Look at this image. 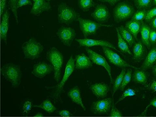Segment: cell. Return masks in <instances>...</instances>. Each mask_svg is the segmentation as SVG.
<instances>
[{"label":"cell","instance_id":"cell-9","mask_svg":"<svg viewBox=\"0 0 156 117\" xmlns=\"http://www.w3.org/2000/svg\"><path fill=\"white\" fill-rule=\"evenodd\" d=\"M86 51L88 54V57H90V59L92 60V62L95 64L100 65V66L104 67L105 70L107 71L109 77L111 79V82L113 83V80H112V68H111V65L108 64V62L106 61V59L103 56L99 55L98 53H96V52H95L94 50H92L90 48H86Z\"/></svg>","mask_w":156,"mask_h":117},{"label":"cell","instance_id":"cell-12","mask_svg":"<svg viewBox=\"0 0 156 117\" xmlns=\"http://www.w3.org/2000/svg\"><path fill=\"white\" fill-rule=\"evenodd\" d=\"M55 71L54 66L46 62H40L34 65L32 70V76L37 78H44L47 75Z\"/></svg>","mask_w":156,"mask_h":117},{"label":"cell","instance_id":"cell-35","mask_svg":"<svg viewBox=\"0 0 156 117\" xmlns=\"http://www.w3.org/2000/svg\"><path fill=\"white\" fill-rule=\"evenodd\" d=\"M156 17V6L154 7H151L150 9L147 10L146 12V15H145V18H144V21L145 23H150L154 18Z\"/></svg>","mask_w":156,"mask_h":117},{"label":"cell","instance_id":"cell-5","mask_svg":"<svg viewBox=\"0 0 156 117\" xmlns=\"http://www.w3.org/2000/svg\"><path fill=\"white\" fill-rule=\"evenodd\" d=\"M75 69V59L73 58L72 57H71V58L69 59V61L67 62V64L65 65V69H64V73H63V77L59 83L55 86V90L54 91L53 94V97L55 99H58L60 97V95L63 90L64 84L66 83V82L68 81V79L71 77L73 71Z\"/></svg>","mask_w":156,"mask_h":117},{"label":"cell","instance_id":"cell-27","mask_svg":"<svg viewBox=\"0 0 156 117\" xmlns=\"http://www.w3.org/2000/svg\"><path fill=\"white\" fill-rule=\"evenodd\" d=\"M35 107H37V108H41L43 110H45L46 112H48V114H53L54 112L56 111V107L55 105L52 104V102L48 99V98H46L44 99L40 105H35Z\"/></svg>","mask_w":156,"mask_h":117},{"label":"cell","instance_id":"cell-41","mask_svg":"<svg viewBox=\"0 0 156 117\" xmlns=\"http://www.w3.org/2000/svg\"><path fill=\"white\" fill-rule=\"evenodd\" d=\"M147 90H150L151 92H153V93H156V80L154 81H153L152 83H151V85L149 86V87H147V88H145Z\"/></svg>","mask_w":156,"mask_h":117},{"label":"cell","instance_id":"cell-19","mask_svg":"<svg viewBox=\"0 0 156 117\" xmlns=\"http://www.w3.org/2000/svg\"><path fill=\"white\" fill-rule=\"evenodd\" d=\"M9 18L10 13L9 11L6 10L5 13L2 15V21L0 24V33H1V39L5 41V44H7V35H8V30H9Z\"/></svg>","mask_w":156,"mask_h":117},{"label":"cell","instance_id":"cell-45","mask_svg":"<svg viewBox=\"0 0 156 117\" xmlns=\"http://www.w3.org/2000/svg\"><path fill=\"white\" fill-rule=\"evenodd\" d=\"M150 24H151V28H152V29L156 30V17L155 18H154V19L150 22Z\"/></svg>","mask_w":156,"mask_h":117},{"label":"cell","instance_id":"cell-32","mask_svg":"<svg viewBox=\"0 0 156 117\" xmlns=\"http://www.w3.org/2000/svg\"><path fill=\"white\" fill-rule=\"evenodd\" d=\"M146 12H147L146 9H138L137 11L134 13L131 19L134 20V21H136V22H142L145 18Z\"/></svg>","mask_w":156,"mask_h":117},{"label":"cell","instance_id":"cell-47","mask_svg":"<svg viewBox=\"0 0 156 117\" xmlns=\"http://www.w3.org/2000/svg\"><path fill=\"white\" fill-rule=\"evenodd\" d=\"M35 116H36V117H41V116H44V115H43L42 113H37V114Z\"/></svg>","mask_w":156,"mask_h":117},{"label":"cell","instance_id":"cell-29","mask_svg":"<svg viewBox=\"0 0 156 117\" xmlns=\"http://www.w3.org/2000/svg\"><path fill=\"white\" fill-rule=\"evenodd\" d=\"M126 68H122V71H121V72H120V74L118 75V77L116 78V80H115V82L113 83V89H112V95H114L115 92L118 90H120V85H121V83H122V81H123V78H124V75H125V73H126Z\"/></svg>","mask_w":156,"mask_h":117},{"label":"cell","instance_id":"cell-11","mask_svg":"<svg viewBox=\"0 0 156 117\" xmlns=\"http://www.w3.org/2000/svg\"><path fill=\"white\" fill-rule=\"evenodd\" d=\"M57 36L64 46L71 47L76 37V31L71 27H62L57 31Z\"/></svg>","mask_w":156,"mask_h":117},{"label":"cell","instance_id":"cell-44","mask_svg":"<svg viewBox=\"0 0 156 117\" xmlns=\"http://www.w3.org/2000/svg\"><path fill=\"white\" fill-rule=\"evenodd\" d=\"M100 1H102V2H105V3H108V4H110V5H115L117 2H119L120 0H100Z\"/></svg>","mask_w":156,"mask_h":117},{"label":"cell","instance_id":"cell-50","mask_svg":"<svg viewBox=\"0 0 156 117\" xmlns=\"http://www.w3.org/2000/svg\"><path fill=\"white\" fill-rule=\"evenodd\" d=\"M33 1H35V0H33Z\"/></svg>","mask_w":156,"mask_h":117},{"label":"cell","instance_id":"cell-30","mask_svg":"<svg viewBox=\"0 0 156 117\" xmlns=\"http://www.w3.org/2000/svg\"><path fill=\"white\" fill-rule=\"evenodd\" d=\"M79 6L83 12H87L95 5L94 0H79Z\"/></svg>","mask_w":156,"mask_h":117},{"label":"cell","instance_id":"cell-42","mask_svg":"<svg viewBox=\"0 0 156 117\" xmlns=\"http://www.w3.org/2000/svg\"><path fill=\"white\" fill-rule=\"evenodd\" d=\"M31 5V1L30 0H19L18 2V8H21L24 5Z\"/></svg>","mask_w":156,"mask_h":117},{"label":"cell","instance_id":"cell-21","mask_svg":"<svg viewBox=\"0 0 156 117\" xmlns=\"http://www.w3.org/2000/svg\"><path fill=\"white\" fill-rule=\"evenodd\" d=\"M156 63V45L151 47L149 53L146 55L145 58L144 59V63L141 66V69L146 71L149 68H152L154 64Z\"/></svg>","mask_w":156,"mask_h":117},{"label":"cell","instance_id":"cell-6","mask_svg":"<svg viewBox=\"0 0 156 117\" xmlns=\"http://www.w3.org/2000/svg\"><path fill=\"white\" fill-rule=\"evenodd\" d=\"M80 16L74 9L68 6L65 3H62L58 6V20L61 24H71Z\"/></svg>","mask_w":156,"mask_h":117},{"label":"cell","instance_id":"cell-14","mask_svg":"<svg viewBox=\"0 0 156 117\" xmlns=\"http://www.w3.org/2000/svg\"><path fill=\"white\" fill-rule=\"evenodd\" d=\"M92 17L97 23H105L110 19V12L106 5L103 4H98L96 5L95 11L92 13Z\"/></svg>","mask_w":156,"mask_h":117},{"label":"cell","instance_id":"cell-26","mask_svg":"<svg viewBox=\"0 0 156 117\" xmlns=\"http://www.w3.org/2000/svg\"><path fill=\"white\" fill-rule=\"evenodd\" d=\"M116 31H117V38H118V47H119V49L122 53L131 55V52L129 50V46H128L127 41L122 38V36L120 35V31L118 30V28L116 29Z\"/></svg>","mask_w":156,"mask_h":117},{"label":"cell","instance_id":"cell-20","mask_svg":"<svg viewBox=\"0 0 156 117\" xmlns=\"http://www.w3.org/2000/svg\"><path fill=\"white\" fill-rule=\"evenodd\" d=\"M149 79V74L146 72V71L143 69H135L132 73V79L131 82L135 84H141L146 85Z\"/></svg>","mask_w":156,"mask_h":117},{"label":"cell","instance_id":"cell-39","mask_svg":"<svg viewBox=\"0 0 156 117\" xmlns=\"http://www.w3.org/2000/svg\"><path fill=\"white\" fill-rule=\"evenodd\" d=\"M150 106H154V107H155L156 108V97H153L152 99H151V101H150V103L147 105V106L145 107V109H144V113H142V116H144V115H145V113L147 112V110H148V108L150 107Z\"/></svg>","mask_w":156,"mask_h":117},{"label":"cell","instance_id":"cell-23","mask_svg":"<svg viewBox=\"0 0 156 117\" xmlns=\"http://www.w3.org/2000/svg\"><path fill=\"white\" fill-rule=\"evenodd\" d=\"M150 31H151V26H149L146 23H143L141 24V30H140V34H141V41L144 43V45L147 48H151L152 45L150 43Z\"/></svg>","mask_w":156,"mask_h":117},{"label":"cell","instance_id":"cell-43","mask_svg":"<svg viewBox=\"0 0 156 117\" xmlns=\"http://www.w3.org/2000/svg\"><path fill=\"white\" fill-rule=\"evenodd\" d=\"M58 114H59V115L62 117H70L72 115V113H70V112L67 111V110H62V111H59Z\"/></svg>","mask_w":156,"mask_h":117},{"label":"cell","instance_id":"cell-25","mask_svg":"<svg viewBox=\"0 0 156 117\" xmlns=\"http://www.w3.org/2000/svg\"><path fill=\"white\" fill-rule=\"evenodd\" d=\"M118 30L120 31V35L122 36V38L127 41V43L129 44V47H133L135 44V37L130 33V31L125 27V26H120L118 27Z\"/></svg>","mask_w":156,"mask_h":117},{"label":"cell","instance_id":"cell-31","mask_svg":"<svg viewBox=\"0 0 156 117\" xmlns=\"http://www.w3.org/2000/svg\"><path fill=\"white\" fill-rule=\"evenodd\" d=\"M132 73H133L132 69H129V70H127L126 73H125V75H124V78H123L122 83H121V85H120V90H121V91H123V90H125V88L128 86V84L131 82V79H132Z\"/></svg>","mask_w":156,"mask_h":117},{"label":"cell","instance_id":"cell-13","mask_svg":"<svg viewBox=\"0 0 156 117\" xmlns=\"http://www.w3.org/2000/svg\"><path fill=\"white\" fill-rule=\"evenodd\" d=\"M77 42L80 44V46L85 47H107L112 48L115 51H118V49L114 47L111 42L106 41V40H99V39H91V38H77Z\"/></svg>","mask_w":156,"mask_h":117},{"label":"cell","instance_id":"cell-16","mask_svg":"<svg viewBox=\"0 0 156 117\" xmlns=\"http://www.w3.org/2000/svg\"><path fill=\"white\" fill-rule=\"evenodd\" d=\"M75 69L84 70L88 69L93 66V62L89 57H87L85 54H79L75 57Z\"/></svg>","mask_w":156,"mask_h":117},{"label":"cell","instance_id":"cell-24","mask_svg":"<svg viewBox=\"0 0 156 117\" xmlns=\"http://www.w3.org/2000/svg\"><path fill=\"white\" fill-rule=\"evenodd\" d=\"M141 24H142V22H136V21H134V20L129 21V22H127L126 24H125V27H126V28L130 31V33L135 37L136 40H137V35H138V33L140 32Z\"/></svg>","mask_w":156,"mask_h":117},{"label":"cell","instance_id":"cell-7","mask_svg":"<svg viewBox=\"0 0 156 117\" xmlns=\"http://www.w3.org/2000/svg\"><path fill=\"white\" fill-rule=\"evenodd\" d=\"M79 23H80V28L83 33L85 37H88L93 34H96V31L103 26H105L104 24H100V23H96L93 22L91 20H87V19H83L80 16L78 17Z\"/></svg>","mask_w":156,"mask_h":117},{"label":"cell","instance_id":"cell-40","mask_svg":"<svg viewBox=\"0 0 156 117\" xmlns=\"http://www.w3.org/2000/svg\"><path fill=\"white\" fill-rule=\"evenodd\" d=\"M6 3L7 0H1L0 1V14L3 15L6 11Z\"/></svg>","mask_w":156,"mask_h":117},{"label":"cell","instance_id":"cell-17","mask_svg":"<svg viewBox=\"0 0 156 117\" xmlns=\"http://www.w3.org/2000/svg\"><path fill=\"white\" fill-rule=\"evenodd\" d=\"M51 10V5L47 0H35L33 4V7L30 10V13L35 15V16H39L40 13L46 11H50Z\"/></svg>","mask_w":156,"mask_h":117},{"label":"cell","instance_id":"cell-10","mask_svg":"<svg viewBox=\"0 0 156 117\" xmlns=\"http://www.w3.org/2000/svg\"><path fill=\"white\" fill-rule=\"evenodd\" d=\"M112 106V98L106 97L102 100L94 102L91 105V112L95 115L108 114Z\"/></svg>","mask_w":156,"mask_h":117},{"label":"cell","instance_id":"cell-36","mask_svg":"<svg viewBox=\"0 0 156 117\" xmlns=\"http://www.w3.org/2000/svg\"><path fill=\"white\" fill-rule=\"evenodd\" d=\"M109 116L111 117H120L122 116V114L120 113V111L113 105L112 106V109H111V113L109 115Z\"/></svg>","mask_w":156,"mask_h":117},{"label":"cell","instance_id":"cell-1","mask_svg":"<svg viewBox=\"0 0 156 117\" xmlns=\"http://www.w3.org/2000/svg\"><path fill=\"white\" fill-rule=\"evenodd\" d=\"M2 75L9 82L13 88H17L22 79V70L19 65L7 64L2 67Z\"/></svg>","mask_w":156,"mask_h":117},{"label":"cell","instance_id":"cell-2","mask_svg":"<svg viewBox=\"0 0 156 117\" xmlns=\"http://www.w3.org/2000/svg\"><path fill=\"white\" fill-rule=\"evenodd\" d=\"M47 59L54 66L55 80L56 81V82H59L61 78V71H62V65H63V55L57 48L52 47L47 54Z\"/></svg>","mask_w":156,"mask_h":117},{"label":"cell","instance_id":"cell-4","mask_svg":"<svg viewBox=\"0 0 156 117\" xmlns=\"http://www.w3.org/2000/svg\"><path fill=\"white\" fill-rule=\"evenodd\" d=\"M135 13V9L132 5L128 2H121L118 4L113 11L114 21L116 23H120L121 21L128 20L132 17Z\"/></svg>","mask_w":156,"mask_h":117},{"label":"cell","instance_id":"cell-3","mask_svg":"<svg viewBox=\"0 0 156 117\" xmlns=\"http://www.w3.org/2000/svg\"><path fill=\"white\" fill-rule=\"evenodd\" d=\"M44 47L42 44L37 41L35 38H30V40L24 42L23 45V51L24 56L27 59L33 60L38 58L41 53L43 52Z\"/></svg>","mask_w":156,"mask_h":117},{"label":"cell","instance_id":"cell-28","mask_svg":"<svg viewBox=\"0 0 156 117\" xmlns=\"http://www.w3.org/2000/svg\"><path fill=\"white\" fill-rule=\"evenodd\" d=\"M135 5L137 9H150L153 5V0H135Z\"/></svg>","mask_w":156,"mask_h":117},{"label":"cell","instance_id":"cell-22","mask_svg":"<svg viewBox=\"0 0 156 117\" xmlns=\"http://www.w3.org/2000/svg\"><path fill=\"white\" fill-rule=\"evenodd\" d=\"M67 96L69 98H71L72 102L74 104L78 105H80L82 107V109L85 110V105L83 104V101H82V97H81V94H80V87L78 86H75L73 87L70 91L67 92Z\"/></svg>","mask_w":156,"mask_h":117},{"label":"cell","instance_id":"cell-15","mask_svg":"<svg viewBox=\"0 0 156 117\" xmlns=\"http://www.w3.org/2000/svg\"><path fill=\"white\" fill-rule=\"evenodd\" d=\"M89 90L97 98H104L107 96L110 90V87L108 84L105 82H99L96 84H90Z\"/></svg>","mask_w":156,"mask_h":117},{"label":"cell","instance_id":"cell-38","mask_svg":"<svg viewBox=\"0 0 156 117\" xmlns=\"http://www.w3.org/2000/svg\"><path fill=\"white\" fill-rule=\"evenodd\" d=\"M149 39H150V43H151V45H153V46H154V45H156V30L151 28Z\"/></svg>","mask_w":156,"mask_h":117},{"label":"cell","instance_id":"cell-46","mask_svg":"<svg viewBox=\"0 0 156 117\" xmlns=\"http://www.w3.org/2000/svg\"><path fill=\"white\" fill-rule=\"evenodd\" d=\"M153 68V71H152V72H153V75L156 77V63L154 64V66L152 67Z\"/></svg>","mask_w":156,"mask_h":117},{"label":"cell","instance_id":"cell-34","mask_svg":"<svg viewBox=\"0 0 156 117\" xmlns=\"http://www.w3.org/2000/svg\"><path fill=\"white\" fill-rule=\"evenodd\" d=\"M136 90H134L132 88H129L128 90H123V93L121 95V97H120V98H119V100L117 101V103H120V101H122V100H124L126 97H133V96H136Z\"/></svg>","mask_w":156,"mask_h":117},{"label":"cell","instance_id":"cell-33","mask_svg":"<svg viewBox=\"0 0 156 117\" xmlns=\"http://www.w3.org/2000/svg\"><path fill=\"white\" fill-rule=\"evenodd\" d=\"M18 2L19 0H9V5H10V9L13 13L15 17V21L17 24H19L18 20Z\"/></svg>","mask_w":156,"mask_h":117},{"label":"cell","instance_id":"cell-37","mask_svg":"<svg viewBox=\"0 0 156 117\" xmlns=\"http://www.w3.org/2000/svg\"><path fill=\"white\" fill-rule=\"evenodd\" d=\"M32 102L30 100H27L24 102L23 105V110L24 114H29L30 111L31 110L32 108Z\"/></svg>","mask_w":156,"mask_h":117},{"label":"cell","instance_id":"cell-18","mask_svg":"<svg viewBox=\"0 0 156 117\" xmlns=\"http://www.w3.org/2000/svg\"><path fill=\"white\" fill-rule=\"evenodd\" d=\"M133 59L139 63L142 60H144L146 57V50L144 47V43L141 40H136L135 43V46H133Z\"/></svg>","mask_w":156,"mask_h":117},{"label":"cell","instance_id":"cell-8","mask_svg":"<svg viewBox=\"0 0 156 117\" xmlns=\"http://www.w3.org/2000/svg\"><path fill=\"white\" fill-rule=\"evenodd\" d=\"M103 47V51L105 53V55L106 56V57L109 59V61L114 64L117 67H121V68H127V67H132V65H130L129 63H127L125 60L120 57V56L117 54V52L112 48L107 47Z\"/></svg>","mask_w":156,"mask_h":117},{"label":"cell","instance_id":"cell-48","mask_svg":"<svg viewBox=\"0 0 156 117\" xmlns=\"http://www.w3.org/2000/svg\"><path fill=\"white\" fill-rule=\"evenodd\" d=\"M153 5L156 6V0H153Z\"/></svg>","mask_w":156,"mask_h":117},{"label":"cell","instance_id":"cell-49","mask_svg":"<svg viewBox=\"0 0 156 117\" xmlns=\"http://www.w3.org/2000/svg\"><path fill=\"white\" fill-rule=\"evenodd\" d=\"M47 1H48V2H49V1H51V0H47Z\"/></svg>","mask_w":156,"mask_h":117}]
</instances>
